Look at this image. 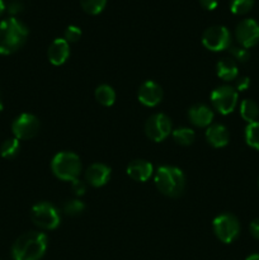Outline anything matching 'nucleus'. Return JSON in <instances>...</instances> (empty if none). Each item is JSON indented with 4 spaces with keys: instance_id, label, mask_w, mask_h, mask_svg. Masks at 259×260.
<instances>
[{
    "instance_id": "1",
    "label": "nucleus",
    "mask_w": 259,
    "mask_h": 260,
    "mask_svg": "<svg viewBox=\"0 0 259 260\" xmlns=\"http://www.w3.org/2000/svg\"><path fill=\"white\" fill-rule=\"evenodd\" d=\"M28 37L27 25L14 17L0 22V55H12L24 45Z\"/></svg>"
},
{
    "instance_id": "2",
    "label": "nucleus",
    "mask_w": 259,
    "mask_h": 260,
    "mask_svg": "<svg viewBox=\"0 0 259 260\" xmlns=\"http://www.w3.org/2000/svg\"><path fill=\"white\" fill-rule=\"evenodd\" d=\"M47 236L42 233H27L15 240L12 248L14 260H40L47 249Z\"/></svg>"
},
{
    "instance_id": "3",
    "label": "nucleus",
    "mask_w": 259,
    "mask_h": 260,
    "mask_svg": "<svg viewBox=\"0 0 259 260\" xmlns=\"http://www.w3.org/2000/svg\"><path fill=\"white\" fill-rule=\"evenodd\" d=\"M155 184L163 194L168 197H179L185 189V177L175 167H161L155 174Z\"/></svg>"
},
{
    "instance_id": "4",
    "label": "nucleus",
    "mask_w": 259,
    "mask_h": 260,
    "mask_svg": "<svg viewBox=\"0 0 259 260\" xmlns=\"http://www.w3.org/2000/svg\"><path fill=\"white\" fill-rule=\"evenodd\" d=\"M51 168H52L53 174L58 179L73 182V180L78 179L81 173L80 157L74 152H60L52 159Z\"/></svg>"
},
{
    "instance_id": "5",
    "label": "nucleus",
    "mask_w": 259,
    "mask_h": 260,
    "mask_svg": "<svg viewBox=\"0 0 259 260\" xmlns=\"http://www.w3.org/2000/svg\"><path fill=\"white\" fill-rule=\"evenodd\" d=\"M30 218L36 226L43 230H55L60 225V213L53 205L48 202H40L30 211Z\"/></svg>"
},
{
    "instance_id": "6",
    "label": "nucleus",
    "mask_w": 259,
    "mask_h": 260,
    "mask_svg": "<svg viewBox=\"0 0 259 260\" xmlns=\"http://www.w3.org/2000/svg\"><path fill=\"white\" fill-rule=\"evenodd\" d=\"M213 231L218 240L225 244H230L235 240L240 233V223L235 216L223 213L213 220Z\"/></svg>"
},
{
    "instance_id": "7",
    "label": "nucleus",
    "mask_w": 259,
    "mask_h": 260,
    "mask_svg": "<svg viewBox=\"0 0 259 260\" xmlns=\"http://www.w3.org/2000/svg\"><path fill=\"white\" fill-rule=\"evenodd\" d=\"M202 43L207 50L223 51L231 46V35L223 25H213L207 28L202 36Z\"/></svg>"
},
{
    "instance_id": "8",
    "label": "nucleus",
    "mask_w": 259,
    "mask_h": 260,
    "mask_svg": "<svg viewBox=\"0 0 259 260\" xmlns=\"http://www.w3.org/2000/svg\"><path fill=\"white\" fill-rule=\"evenodd\" d=\"M211 102L217 112L221 114H230L238 104V91L229 85L218 86L211 94Z\"/></svg>"
},
{
    "instance_id": "9",
    "label": "nucleus",
    "mask_w": 259,
    "mask_h": 260,
    "mask_svg": "<svg viewBox=\"0 0 259 260\" xmlns=\"http://www.w3.org/2000/svg\"><path fill=\"white\" fill-rule=\"evenodd\" d=\"M145 132L150 140L155 142H161L172 132V122L169 117L163 113L152 114L145 123Z\"/></svg>"
},
{
    "instance_id": "10",
    "label": "nucleus",
    "mask_w": 259,
    "mask_h": 260,
    "mask_svg": "<svg viewBox=\"0 0 259 260\" xmlns=\"http://www.w3.org/2000/svg\"><path fill=\"white\" fill-rule=\"evenodd\" d=\"M12 131L15 139L29 140L35 137L40 131V121L33 114L23 113L13 122Z\"/></svg>"
},
{
    "instance_id": "11",
    "label": "nucleus",
    "mask_w": 259,
    "mask_h": 260,
    "mask_svg": "<svg viewBox=\"0 0 259 260\" xmlns=\"http://www.w3.org/2000/svg\"><path fill=\"white\" fill-rule=\"evenodd\" d=\"M235 36L241 47H253L259 42V23L251 18L241 20L236 25Z\"/></svg>"
},
{
    "instance_id": "12",
    "label": "nucleus",
    "mask_w": 259,
    "mask_h": 260,
    "mask_svg": "<svg viewBox=\"0 0 259 260\" xmlns=\"http://www.w3.org/2000/svg\"><path fill=\"white\" fill-rule=\"evenodd\" d=\"M139 101L146 107H155L161 102L163 99V89L159 84L155 81H145L139 89Z\"/></svg>"
},
{
    "instance_id": "13",
    "label": "nucleus",
    "mask_w": 259,
    "mask_h": 260,
    "mask_svg": "<svg viewBox=\"0 0 259 260\" xmlns=\"http://www.w3.org/2000/svg\"><path fill=\"white\" fill-rule=\"evenodd\" d=\"M85 178L86 182L93 187H102V185L107 184V182L111 178V168L101 164V162H95L88 168Z\"/></svg>"
},
{
    "instance_id": "14",
    "label": "nucleus",
    "mask_w": 259,
    "mask_h": 260,
    "mask_svg": "<svg viewBox=\"0 0 259 260\" xmlns=\"http://www.w3.org/2000/svg\"><path fill=\"white\" fill-rule=\"evenodd\" d=\"M48 60L52 65L60 66L70 56V46L63 38H56L48 47Z\"/></svg>"
},
{
    "instance_id": "15",
    "label": "nucleus",
    "mask_w": 259,
    "mask_h": 260,
    "mask_svg": "<svg viewBox=\"0 0 259 260\" xmlns=\"http://www.w3.org/2000/svg\"><path fill=\"white\" fill-rule=\"evenodd\" d=\"M188 117L196 127H207L212 123L213 112L206 104H196L188 111Z\"/></svg>"
},
{
    "instance_id": "16",
    "label": "nucleus",
    "mask_w": 259,
    "mask_h": 260,
    "mask_svg": "<svg viewBox=\"0 0 259 260\" xmlns=\"http://www.w3.org/2000/svg\"><path fill=\"white\" fill-rule=\"evenodd\" d=\"M154 168L146 160H135L127 167V174L136 182H146L152 175Z\"/></svg>"
},
{
    "instance_id": "17",
    "label": "nucleus",
    "mask_w": 259,
    "mask_h": 260,
    "mask_svg": "<svg viewBox=\"0 0 259 260\" xmlns=\"http://www.w3.org/2000/svg\"><path fill=\"white\" fill-rule=\"evenodd\" d=\"M206 140L213 147H223L229 144L230 135H229L228 128L222 124H211L206 129Z\"/></svg>"
},
{
    "instance_id": "18",
    "label": "nucleus",
    "mask_w": 259,
    "mask_h": 260,
    "mask_svg": "<svg viewBox=\"0 0 259 260\" xmlns=\"http://www.w3.org/2000/svg\"><path fill=\"white\" fill-rule=\"evenodd\" d=\"M216 70H217L218 78L225 81L235 80L238 78V65L231 58H222V60L218 61L217 66H216Z\"/></svg>"
},
{
    "instance_id": "19",
    "label": "nucleus",
    "mask_w": 259,
    "mask_h": 260,
    "mask_svg": "<svg viewBox=\"0 0 259 260\" xmlns=\"http://www.w3.org/2000/svg\"><path fill=\"white\" fill-rule=\"evenodd\" d=\"M240 116L243 117L244 121H246L248 123H253L256 122L259 117V107L251 99H245V101L241 102L240 104Z\"/></svg>"
},
{
    "instance_id": "20",
    "label": "nucleus",
    "mask_w": 259,
    "mask_h": 260,
    "mask_svg": "<svg viewBox=\"0 0 259 260\" xmlns=\"http://www.w3.org/2000/svg\"><path fill=\"white\" fill-rule=\"evenodd\" d=\"M95 99L104 107H111L116 101V93L109 85H99L95 90Z\"/></svg>"
},
{
    "instance_id": "21",
    "label": "nucleus",
    "mask_w": 259,
    "mask_h": 260,
    "mask_svg": "<svg viewBox=\"0 0 259 260\" xmlns=\"http://www.w3.org/2000/svg\"><path fill=\"white\" fill-rule=\"evenodd\" d=\"M173 139L178 145L182 146H189L195 142L196 134L193 129L187 128V127H182V128H177L173 131Z\"/></svg>"
},
{
    "instance_id": "22",
    "label": "nucleus",
    "mask_w": 259,
    "mask_h": 260,
    "mask_svg": "<svg viewBox=\"0 0 259 260\" xmlns=\"http://www.w3.org/2000/svg\"><path fill=\"white\" fill-rule=\"evenodd\" d=\"M20 150V142L19 140L13 137V139H8L3 142L2 147H0V154L5 159H14Z\"/></svg>"
},
{
    "instance_id": "23",
    "label": "nucleus",
    "mask_w": 259,
    "mask_h": 260,
    "mask_svg": "<svg viewBox=\"0 0 259 260\" xmlns=\"http://www.w3.org/2000/svg\"><path fill=\"white\" fill-rule=\"evenodd\" d=\"M246 144L253 149L259 150V122L249 123L245 128Z\"/></svg>"
},
{
    "instance_id": "24",
    "label": "nucleus",
    "mask_w": 259,
    "mask_h": 260,
    "mask_svg": "<svg viewBox=\"0 0 259 260\" xmlns=\"http://www.w3.org/2000/svg\"><path fill=\"white\" fill-rule=\"evenodd\" d=\"M106 4L107 0H80L83 10L90 15H96L103 12Z\"/></svg>"
},
{
    "instance_id": "25",
    "label": "nucleus",
    "mask_w": 259,
    "mask_h": 260,
    "mask_svg": "<svg viewBox=\"0 0 259 260\" xmlns=\"http://www.w3.org/2000/svg\"><path fill=\"white\" fill-rule=\"evenodd\" d=\"M254 7V0H230V10L236 15L246 14Z\"/></svg>"
},
{
    "instance_id": "26",
    "label": "nucleus",
    "mask_w": 259,
    "mask_h": 260,
    "mask_svg": "<svg viewBox=\"0 0 259 260\" xmlns=\"http://www.w3.org/2000/svg\"><path fill=\"white\" fill-rule=\"evenodd\" d=\"M62 210L68 216H73V217H75V216L81 215V213L84 212V210H85V205L79 200L66 201V202L63 203Z\"/></svg>"
},
{
    "instance_id": "27",
    "label": "nucleus",
    "mask_w": 259,
    "mask_h": 260,
    "mask_svg": "<svg viewBox=\"0 0 259 260\" xmlns=\"http://www.w3.org/2000/svg\"><path fill=\"white\" fill-rule=\"evenodd\" d=\"M229 51L240 62H246L250 58V53H249L248 48H244L241 46H230Z\"/></svg>"
},
{
    "instance_id": "28",
    "label": "nucleus",
    "mask_w": 259,
    "mask_h": 260,
    "mask_svg": "<svg viewBox=\"0 0 259 260\" xmlns=\"http://www.w3.org/2000/svg\"><path fill=\"white\" fill-rule=\"evenodd\" d=\"M81 37V29L76 25H69L68 28L65 29V37L63 40L66 41L68 43H73V42H78Z\"/></svg>"
},
{
    "instance_id": "29",
    "label": "nucleus",
    "mask_w": 259,
    "mask_h": 260,
    "mask_svg": "<svg viewBox=\"0 0 259 260\" xmlns=\"http://www.w3.org/2000/svg\"><path fill=\"white\" fill-rule=\"evenodd\" d=\"M5 10H8V13L14 17V15L19 14L24 10V4L20 0H10L8 5H5Z\"/></svg>"
},
{
    "instance_id": "30",
    "label": "nucleus",
    "mask_w": 259,
    "mask_h": 260,
    "mask_svg": "<svg viewBox=\"0 0 259 260\" xmlns=\"http://www.w3.org/2000/svg\"><path fill=\"white\" fill-rule=\"evenodd\" d=\"M71 189H73L74 194L75 196H83L84 193L86 192V184L83 182V180H80L78 178V179L71 182Z\"/></svg>"
},
{
    "instance_id": "31",
    "label": "nucleus",
    "mask_w": 259,
    "mask_h": 260,
    "mask_svg": "<svg viewBox=\"0 0 259 260\" xmlns=\"http://www.w3.org/2000/svg\"><path fill=\"white\" fill-rule=\"evenodd\" d=\"M250 86V79L248 76H243V78H239L236 80V89L239 91H244Z\"/></svg>"
},
{
    "instance_id": "32",
    "label": "nucleus",
    "mask_w": 259,
    "mask_h": 260,
    "mask_svg": "<svg viewBox=\"0 0 259 260\" xmlns=\"http://www.w3.org/2000/svg\"><path fill=\"white\" fill-rule=\"evenodd\" d=\"M200 4L206 10H215L218 5V0H200Z\"/></svg>"
},
{
    "instance_id": "33",
    "label": "nucleus",
    "mask_w": 259,
    "mask_h": 260,
    "mask_svg": "<svg viewBox=\"0 0 259 260\" xmlns=\"http://www.w3.org/2000/svg\"><path fill=\"white\" fill-rule=\"evenodd\" d=\"M249 229H250L251 235H253L256 240H259V218H255L254 221H251L250 228Z\"/></svg>"
},
{
    "instance_id": "34",
    "label": "nucleus",
    "mask_w": 259,
    "mask_h": 260,
    "mask_svg": "<svg viewBox=\"0 0 259 260\" xmlns=\"http://www.w3.org/2000/svg\"><path fill=\"white\" fill-rule=\"evenodd\" d=\"M4 12H5V3L4 0H0V17H2Z\"/></svg>"
},
{
    "instance_id": "35",
    "label": "nucleus",
    "mask_w": 259,
    "mask_h": 260,
    "mask_svg": "<svg viewBox=\"0 0 259 260\" xmlns=\"http://www.w3.org/2000/svg\"><path fill=\"white\" fill-rule=\"evenodd\" d=\"M245 260H259V254H251Z\"/></svg>"
},
{
    "instance_id": "36",
    "label": "nucleus",
    "mask_w": 259,
    "mask_h": 260,
    "mask_svg": "<svg viewBox=\"0 0 259 260\" xmlns=\"http://www.w3.org/2000/svg\"><path fill=\"white\" fill-rule=\"evenodd\" d=\"M3 111V102H2V96H0V112Z\"/></svg>"
}]
</instances>
